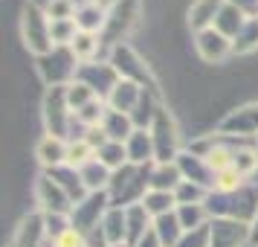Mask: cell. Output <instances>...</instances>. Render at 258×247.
I'll return each mask as SVG.
<instances>
[{"label": "cell", "instance_id": "2", "mask_svg": "<svg viewBox=\"0 0 258 247\" xmlns=\"http://www.w3.org/2000/svg\"><path fill=\"white\" fill-rule=\"evenodd\" d=\"M151 166H137L128 163L122 166L119 172H113L110 183H107V198H110V207H122L128 210L134 204H142V198L151 192Z\"/></svg>", "mask_w": 258, "mask_h": 247}, {"label": "cell", "instance_id": "9", "mask_svg": "<svg viewBox=\"0 0 258 247\" xmlns=\"http://www.w3.org/2000/svg\"><path fill=\"white\" fill-rule=\"evenodd\" d=\"M151 137H154V163H174L180 154V142H177V125L171 114L160 105L157 117L151 122Z\"/></svg>", "mask_w": 258, "mask_h": 247}, {"label": "cell", "instance_id": "12", "mask_svg": "<svg viewBox=\"0 0 258 247\" xmlns=\"http://www.w3.org/2000/svg\"><path fill=\"white\" fill-rule=\"evenodd\" d=\"M218 131H221V134H229V137H244V140L258 137V102H249V105H244V108L229 111V114L221 119Z\"/></svg>", "mask_w": 258, "mask_h": 247}, {"label": "cell", "instance_id": "28", "mask_svg": "<svg viewBox=\"0 0 258 247\" xmlns=\"http://www.w3.org/2000/svg\"><path fill=\"white\" fill-rule=\"evenodd\" d=\"M154 233L160 235V241L163 247H177L180 244V238H183V224L177 218V210L168 212V215H160V218H154Z\"/></svg>", "mask_w": 258, "mask_h": 247}, {"label": "cell", "instance_id": "3", "mask_svg": "<svg viewBox=\"0 0 258 247\" xmlns=\"http://www.w3.org/2000/svg\"><path fill=\"white\" fill-rule=\"evenodd\" d=\"M79 64L82 61H79V56L70 47H52L49 53L35 59L38 76L49 87H67V84H73L76 82V73H79Z\"/></svg>", "mask_w": 258, "mask_h": 247}, {"label": "cell", "instance_id": "35", "mask_svg": "<svg viewBox=\"0 0 258 247\" xmlns=\"http://www.w3.org/2000/svg\"><path fill=\"white\" fill-rule=\"evenodd\" d=\"M49 35H52V44H55V47H70L73 38L79 35L76 18H64V21H49Z\"/></svg>", "mask_w": 258, "mask_h": 247}, {"label": "cell", "instance_id": "19", "mask_svg": "<svg viewBox=\"0 0 258 247\" xmlns=\"http://www.w3.org/2000/svg\"><path fill=\"white\" fill-rule=\"evenodd\" d=\"M128 149V163L137 166H151L154 163V137L148 128H137L125 142Z\"/></svg>", "mask_w": 258, "mask_h": 247}, {"label": "cell", "instance_id": "26", "mask_svg": "<svg viewBox=\"0 0 258 247\" xmlns=\"http://www.w3.org/2000/svg\"><path fill=\"white\" fill-rule=\"evenodd\" d=\"M249 21L238 6H232V3H223V9L218 12V18H215V29L221 32V35H226L229 41H235V35L244 29V24Z\"/></svg>", "mask_w": 258, "mask_h": 247}, {"label": "cell", "instance_id": "7", "mask_svg": "<svg viewBox=\"0 0 258 247\" xmlns=\"http://www.w3.org/2000/svg\"><path fill=\"white\" fill-rule=\"evenodd\" d=\"M76 82H82L84 87H90L99 99H110V93L116 90V84L122 82V76L116 73V67L110 61H82L79 64V73H76Z\"/></svg>", "mask_w": 258, "mask_h": 247}, {"label": "cell", "instance_id": "11", "mask_svg": "<svg viewBox=\"0 0 258 247\" xmlns=\"http://www.w3.org/2000/svg\"><path fill=\"white\" fill-rule=\"evenodd\" d=\"M35 195H38V204H41V212H44V215H70L73 207H76L70 201V195H67L47 172L38 177Z\"/></svg>", "mask_w": 258, "mask_h": 247}, {"label": "cell", "instance_id": "32", "mask_svg": "<svg viewBox=\"0 0 258 247\" xmlns=\"http://www.w3.org/2000/svg\"><path fill=\"white\" fill-rule=\"evenodd\" d=\"M252 50H258V18H249L232 41V56H246Z\"/></svg>", "mask_w": 258, "mask_h": 247}, {"label": "cell", "instance_id": "53", "mask_svg": "<svg viewBox=\"0 0 258 247\" xmlns=\"http://www.w3.org/2000/svg\"><path fill=\"white\" fill-rule=\"evenodd\" d=\"M113 247H131V244H113Z\"/></svg>", "mask_w": 258, "mask_h": 247}, {"label": "cell", "instance_id": "34", "mask_svg": "<svg viewBox=\"0 0 258 247\" xmlns=\"http://www.w3.org/2000/svg\"><path fill=\"white\" fill-rule=\"evenodd\" d=\"M70 50L79 56V61H93L96 53L102 50V38L93 35V32H79V35L73 38Z\"/></svg>", "mask_w": 258, "mask_h": 247}, {"label": "cell", "instance_id": "33", "mask_svg": "<svg viewBox=\"0 0 258 247\" xmlns=\"http://www.w3.org/2000/svg\"><path fill=\"white\" fill-rule=\"evenodd\" d=\"M177 218L183 224V230H195V227H203L212 221L206 204H183V207H177Z\"/></svg>", "mask_w": 258, "mask_h": 247}, {"label": "cell", "instance_id": "51", "mask_svg": "<svg viewBox=\"0 0 258 247\" xmlns=\"http://www.w3.org/2000/svg\"><path fill=\"white\" fill-rule=\"evenodd\" d=\"M29 3H35V6H41V9H47V6L52 3V0H29Z\"/></svg>", "mask_w": 258, "mask_h": 247}, {"label": "cell", "instance_id": "14", "mask_svg": "<svg viewBox=\"0 0 258 247\" xmlns=\"http://www.w3.org/2000/svg\"><path fill=\"white\" fill-rule=\"evenodd\" d=\"M177 169H180V175L183 180H191V183H200L203 189H215V169L209 166L206 157H200L195 152H180L177 154Z\"/></svg>", "mask_w": 258, "mask_h": 247}, {"label": "cell", "instance_id": "4", "mask_svg": "<svg viewBox=\"0 0 258 247\" xmlns=\"http://www.w3.org/2000/svg\"><path fill=\"white\" fill-rule=\"evenodd\" d=\"M140 6L142 0H116L110 9H107L105 18V29H102V50H113L119 44H125V35H128L137 18H140Z\"/></svg>", "mask_w": 258, "mask_h": 247}, {"label": "cell", "instance_id": "5", "mask_svg": "<svg viewBox=\"0 0 258 247\" xmlns=\"http://www.w3.org/2000/svg\"><path fill=\"white\" fill-rule=\"evenodd\" d=\"M73 114L70 102H67V87H49L47 96H44V125H47L49 137H58V140H67L73 128Z\"/></svg>", "mask_w": 258, "mask_h": 247}, {"label": "cell", "instance_id": "29", "mask_svg": "<svg viewBox=\"0 0 258 247\" xmlns=\"http://www.w3.org/2000/svg\"><path fill=\"white\" fill-rule=\"evenodd\" d=\"M180 183H183V175H180L177 163H154L151 189H157V192H174Z\"/></svg>", "mask_w": 258, "mask_h": 247}, {"label": "cell", "instance_id": "52", "mask_svg": "<svg viewBox=\"0 0 258 247\" xmlns=\"http://www.w3.org/2000/svg\"><path fill=\"white\" fill-rule=\"evenodd\" d=\"M76 3H79V6H82V3H87V0H76Z\"/></svg>", "mask_w": 258, "mask_h": 247}, {"label": "cell", "instance_id": "39", "mask_svg": "<svg viewBox=\"0 0 258 247\" xmlns=\"http://www.w3.org/2000/svg\"><path fill=\"white\" fill-rule=\"evenodd\" d=\"M93 99H99V96L90 90V87H84L82 82H73V84H67V102H70V108H73V114L76 111H82L84 105H90Z\"/></svg>", "mask_w": 258, "mask_h": 247}, {"label": "cell", "instance_id": "13", "mask_svg": "<svg viewBox=\"0 0 258 247\" xmlns=\"http://www.w3.org/2000/svg\"><path fill=\"white\" fill-rule=\"evenodd\" d=\"M212 247H244L252 241V224L232 221V218H212Z\"/></svg>", "mask_w": 258, "mask_h": 247}, {"label": "cell", "instance_id": "18", "mask_svg": "<svg viewBox=\"0 0 258 247\" xmlns=\"http://www.w3.org/2000/svg\"><path fill=\"white\" fill-rule=\"evenodd\" d=\"M142 93H145V87H142V84L122 79V82L116 84V90L110 93V99H107V108H113V111H122V114H128V117H131V114L140 108Z\"/></svg>", "mask_w": 258, "mask_h": 247}, {"label": "cell", "instance_id": "44", "mask_svg": "<svg viewBox=\"0 0 258 247\" xmlns=\"http://www.w3.org/2000/svg\"><path fill=\"white\" fill-rule=\"evenodd\" d=\"M67 230H73L70 215H47V238H49V241L61 238Z\"/></svg>", "mask_w": 258, "mask_h": 247}, {"label": "cell", "instance_id": "48", "mask_svg": "<svg viewBox=\"0 0 258 247\" xmlns=\"http://www.w3.org/2000/svg\"><path fill=\"white\" fill-rule=\"evenodd\" d=\"M134 247H163V241H160V235L154 233V227H151V230L142 235V238H140V241H137Z\"/></svg>", "mask_w": 258, "mask_h": 247}, {"label": "cell", "instance_id": "20", "mask_svg": "<svg viewBox=\"0 0 258 247\" xmlns=\"http://www.w3.org/2000/svg\"><path fill=\"white\" fill-rule=\"evenodd\" d=\"M102 235L110 247L113 244H128V218H125V210L122 207H110L102 218Z\"/></svg>", "mask_w": 258, "mask_h": 247}, {"label": "cell", "instance_id": "10", "mask_svg": "<svg viewBox=\"0 0 258 247\" xmlns=\"http://www.w3.org/2000/svg\"><path fill=\"white\" fill-rule=\"evenodd\" d=\"M110 210V198H107V192H90L84 201H79L70 212V221H73V230H79V233L90 235L96 233L99 227H102V218H105V212Z\"/></svg>", "mask_w": 258, "mask_h": 247}, {"label": "cell", "instance_id": "46", "mask_svg": "<svg viewBox=\"0 0 258 247\" xmlns=\"http://www.w3.org/2000/svg\"><path fill=\"white\" fill-rule=\"evenodd\" d=\"M84 142H87L93 152H99L105 142H110V137L105 134V128H102V125H96V128H87V134H84Z\"/></svg>", "mask_w": 258, "mask_h": 247}, {"label": "cell", "instance_id": "37", "mask_svg": "<svg viewBox=\"0 0 258 247\" xmlns=\"http://www.w3.org/2000/svg\"><path fill=\"white\" fill-rule=\"evenodd\" d=\"M105 114H107V102L105 99H93L90 105H84L82 111H76V119L82 122L84 128H96V125H102Z\"/></svg>", "mask_w": 258, "mask_h": 247}, {"label": "cell", "instance_id": "21", "mask_svg": "<svg viewBox=\"0 0 258 247\" xmlns=\"http://www.w3.org/2000/svg\"><path fill=\"white\" fill-rule=\"evenodd\" d=\"M226 0H195L191 9H188V26L195 32H203V29H212L215 26V18L223 9Z\"/></svg>", "mask_w": 258, "mask_h": 247}, {"label": "cell", "instance_id": "1", "mask_svg": "<svg viewBox=\"0 0 258 247\" xmlns=\"http://www.w3.org/2000/svg\"><path fill=\"white\" fill-rule=\"evenodd\" d=\"M206 210L209 218H232V221L252 224L258 215V186L244 183L232 192H209Z\"/></svg>", "mask_w": 258, "mask_h": 247}, {"label": "cell", "instance_id": "50", "mask_svg": "<svg viewBox=\"0 0 258 247\" xmlns=\"http://www.w3.org/2000/svg\"><path fill=\"white\" fill-rule=\"evenodd\" d=\"M249 244H258V215H255V221H252V241Z\"/></svg>", "mask_w": 258, "mask_h": 247}, {"label": "cell", "instance_id": "54", "mask_svg": "<svg viewBox=\"0 0 258 247\" xmlns=\"http://www.w3.org/2000/svg\"><path fill=\"white\" fill-rule=\"evenodd\" d=\"M9 247H12V244H9Z\"/></svg>", "mask_w": 258, "mask_h": 247}, {"label": "cell", "instance_id": "17", "mask_svg": "<svg viewBox=\"0 0 258 247\" xmlns=\"http://www.w3.org/2000/svg\"><path fill=\"white\" fill-rule=\"evenodd\" d=\"M47 175L58 183L67 195H70L73 204H79V201H84L90 192H87V186H84V180H82V172L76 169V166L70 163H64V166H55V169H47Z\"/></svg>", "mask_w": 258, "mask_h": 247}, {"label": "cell", "instance_id": "22", "mask_svg": "<svg viewBox=\"0 0 258 247\" xmlns=\"http://www.w3.org/2000/svg\"><path fill=\"white\" fill-rule=\"evenodd\" d=\"M67 152H70V142L67 140H58V137H44V140L38 142V160L47 166V169H55V166H64L67 163Z\"/></svg>", "mask_w": 258, "mask_h": 247}, {"label": "cell", "instance_id": "24", "mask_svg": "<svg viewBox=\"0 0 258 247\" xmlns=\"http://www.w3.org/2000/svg\"><path fill=\"white\" fill-rule=\"evenodd\" d=\"M105 18L107 12L102 6H96V3H82L79 9H76V26H79V32H93V35H102V29H105Z\"/></svg>", "mask_w": 258, "mask_h": 247}, {"label": "cell", "instance_id": "49", "mask_svg": "<svg viewBox=\"0 0 258 247\" xmlns=\"http://www.w3.org/2000/svg\"><path fill=\"white\" fill-rule=\"evenodd\" d=\"M90 3H96V6H102V9H110V6H113V3H116V0H90Z\"/></svg>", "mask_w": 258, "mask_h": 247}, {"label": "cell", "instance_id": "15", "mask_svg": "<svg viewBox=\"0 0 258 247\" xmlns=\"http://www.w3.org/2000/svg\"><path fill=\"white\" fill-rule=\"evenodd\" d=\"M195 50H198V56L206 61V64H218V61H223L226 56H232V41L226 35H221V32L212 26V29L195 32Z\"/></svg>", "mask_w": 258, "mask_h": 247}, {"label": "cell", "instance_id": "36", "mask_svg": "<svg viewBox=\"0 0 258 247\" xmlns=\"http://www.w3.org/2000/svg\"><path fill=\"white\" fill-rule=\"evenodd\" d=\"M174 198H177V207H183V204H206L209 189H203L200 183H191V180H183L174 189Z\"/></svg>", "mask_w": 258, "mask_h": 247}, {"label": "cell", "instance_id": "40", "mask_svg": "<svg viewBox=\"0 0 258 247\" xmlns=\"http://www.w3.org/2000/svg\"><path fill=\"white\" fill-rule=\"evenodd\" d=\"M177 247H212V230H209V224L195 227V230H186Z\"/></svg>", "mask_w": 258, "mask_h": 247}, {"label": "cell", "instance_id": "43", "mask_svg": "<svg viewBox=\"0 0 258 247\" xmlns=\"http://www.w3.org/2000/svg\"><path fill=\"white\" fill-rule=\"evenodd\" d=\"M96 157V152L87 145L84 140H79V142H70V152H67V163L70 166H76V169H82L87 160H93Z\"/></svg>", "mask_w": 258, "mask_h": 247}, {"label": "cell", "instance_id": "6", "mask_svg": "<svg viewBox=\"0 0 258 247\" xmlns=\"http://www.w3.org/2000/svg\"><path fill=\"white\" fill-rule=\"evenodd\" d=\"M21 32H24V44L29 47V53H35V59L55 47L52 44V35H49L47 12L41 6H35V3H26L24 18H21Z\"/></svg>", "mask_w": 258, "mask_h": 247}, {"label": "cell", "instance_id": "41", "mask_svg": "<svg viewBox=\"0 0 258 247\" xmlns=\"http://www.w3.org/2000/svg\"><path fill=\"white\" fill-rule=\"evenodd\" d=\"M244 183H246V177H241L235 169H223V172L215 175V189L212 192H232V189L244 186Z\"/></svg>", "mask_w": 258, "mask_h": 247}, {"label": "cell", "instance_id": "45", "mask_svg": "<svg viewBox=\"0 0 258 247\" xmlns=\"http://www.w3.org/2000/svg\"><path fill=\"white\" fill-rule=\"evenodd\" d=\"M52 247H90V244H87V235L84 233H79V230H67L61 238L52 241Z\"/></svg>", "mask_w": 258, "mask_h": 247}, {"label": "cell", "instance_id": "8", "mask_svg": "<svg viewBox=\"0 0 258 247\" xmlns=\"http://www.w3.org/2000/svg\"><path fill=\"white\" fill-rule=\"evenodd\" d=\"M107 61L116 67V73L122 76V79H128V82H137L142 84L145 90H154V93H160L157 90V79L151 76V70H148V64L134 53V50L128 47V44H119V47L110 50V56H107Z\"/></svg>", "mask_w": 258, "mask_h": 247}, {"label": "cell", "instance_id": "31", "mask_svg": "<svg viewBox=\"0 0 258 247\" xmlns=\"http://www.w3.org/2000/svg\"><path fill=\"white\" fill-rule=\"evenodd\" d=\"M96 157H99L110 172H119L122 166H128V149H125V142H116V140L105 142V145L96 152Z\"/></svg>", "mask_w": 258, "mask_h": 247}, {"label": "cell", "instance_id": "16", "mask_svg": "<svg viewBox=\"0 0 258 247\" xmlns=\"http://www.w3.org/2000/svg\"><path fill=\"white\" fill-rule=\"evenodd\" d=\"M44 241H47V215L29 212L15 233L12 247H44Z\"/></svg>", "mask_w": 258, "mask_h": 247}, {"label": "cell", "instance_id": "25", "mask_svg": "<svg viewBox=\"0 0 258 247\" xmlns=\"http://www.w3.org/2000/svg\"><path fill=\"white\" fill-rule=\"evenodd\" d=\"M79 172H82V180H84V186H87V192H107V183H110V177H113V172H110L99 157L87 160Z\"/></svg>", "mask_w": 258, "mask_h": 247}, {"label": "cell", "instance_id": "27", "mask_svg": "<svg viewBox=\"0 0 258 247\" xmlns=\"http://www.w3.org/2000/svg\"><path fill=\"white\" fill-rule=\"evenodd\" d=\"M125 218H128V244L134 247V244L142 238V235H145V233L154 227V218L148 215V210H145L142 204H134V207H128V210H125Z\"/></svg>", "mask_w": 258, "mask_h": 247}, {"label": "cell", "instance_id": "30", "mask_svg": "<svg viewBox=\"0 0 258 247\" xmlns=\"http://www.w3.org/2000/svg\"><path fill=\"white\" fill-rule=\"evenodd\" d=\"M142 207L148 210L151 218H160V215H168V212L177 210V198H174V192H157V189H151L142 198Z\"/></svg>", "mask_w": 258, "mask_h": 247}, {"label": "cell", "instance_id": "23", "mask_svg": "<svg viewBox=\"0 0 258 247\" xmlns=\"http://www.w3.org/2000/svg\"><path fill=\"white\" fill-rule=\"evenodd\" d=\"M102 128H105V134L110 137V140L116 142H128V137L137 131V125H134V119L128 117V114H122V111H113V108H107L105 119H102Z\"/></svg>", "mask_w": 258, "mask_h": 247}, {"label": "cell", "instance_id": "47", "mask_svg": "<svg viewBox=\"0 0 258 247\" xmlns=\"http://www.w3.org/2000/svg\"><path fill=\"white\" fill-rule=\"evenodd\" d=\"M226 3L238 6L246 18H258V0H226Z\"/></svg>", "mask_w": 258, "mask_h": 247}, {"label": "cell", "instance_id": "42", "mask_svg": "<svg viewBox=\"0 0 258 247\" xmlns=\"http://www.w3.org/2000/svg\"><path fill=\"white\" fill-rule=\"evenodd\" d=\"M76 9H79L76 0H52L44 12L49 21H64V18H76Z\"/></svg>", "mask_w": 258, "mask_h": 247}, {"label": "cell", "instance_id": "38", "mask_svg": "<svg viewBox=\"0 0 258 247\" xmlns=\"http://www.w3.org/2000/svg\"><path fill=\"white\" fill-rule=\"evenodd\" d=\"M232 169L241 177H252V175H255V169H258V149H255V145H244V149H238Z\"/></svg>", "mask_w": 258, "mask_h": 247}]
</instances>
